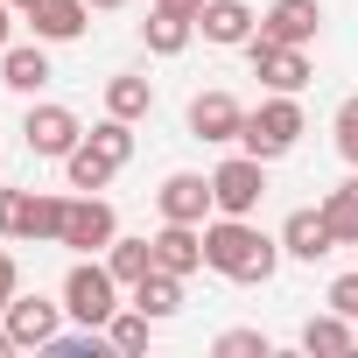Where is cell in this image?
Listing matches in <instances>:
<instances>
[{
  "label": "cell",
  "instance_id": "obj_1",
  "mask_svg": "<svg viewBox=\"0 0 358 358\" xmlns=\"http://www.w3.org/2000/svg\"><path fill=\"white\" fill-rule=\"evenodd\" d=\"M204 267L225 274V281H239V288L274 281V267H281V239H267L253 218H225V211H218V225L204 232Z\"/></svg>",
  "mask_w": 358,
  "mask_h": 358
},
{
  "label": "cell",
  "instance_id": "obj_2",
  "mask_svg": "<svg viewBox=\"0 0 358 358\" xmlns=\"http://www.w3.org/2000/svg\"><path fill=\"white\" fill-rule=\"evenodd\" d=\"M127 162H134V120H113V113H106V120L64 155V183H71V190H106Z\"/></svg>",
  "mask_w": 358,
  "mask_h": 358
},
{
  "label": "cell",
  "instance_id": "obj_3",
  "mask_svg": "<svg viewBox=\"0 0 358 358\" xmlns=\"http://www.w3.org/2000/svg\"><path fill=\"white\" fill-rule=\"evenodd\" d=\"M302 106H295V92H274V99H260L253 113H246V127H239V148L246 155H260V162H281L295 141H302Z\"/></svg>",
  "mask_w": 358,
  "mask_h": 358
},
{
  "label": "cell",
  "instance_id": "obj_4",
  "mask_svg": "<svg viewBox=\"0 0 358 358\" xmlns=\"http://www.w3.org/2000/svg\"><path fill=\"white\" fill-rule=\"evenodd\" d=\"M64 309H71L85 330H106V323H113V309H120V281H113L106 253H85V260L64 274Z\"/></svg>",
  "mask_w": 358,
  "mask_h": 358
},
{
  "label": "cell",
  "instance_id": "obj_5",
  "mask_svg": "<svg viewBox=\"0 0 358 358\" xmlns=\"http://www.w3.org/2000/svg\"><path fill=\"white\" fill-rule=\"evenodd\" d=\"M64 211H71V197H43V190H0V239H22V246L64 239Z\"/></svg>",
  "mask_w": 358,
  "mask_h": 358
},
{
  "label": "cell",
  "instance_id": "obj_6",
  "mask_svg": "<svg viewBox=\"0 0 358 358\" xmlns=\"http://www.w3.org/2000/svg\"><path fill=\"white\" fill-rule=\"evenodd\" d=\"M211 197H218L225 218H253L260 197H267V162H260V155H225V162L211 169Z\"/></svg>",
  "mask_w": 358,
  "mask_h": 358
},
{
  "label": "cell",
  "instance_id": "obj_7",
  "mask_svg": "<svg viewBox=\"0 0 358 358\" xmlns=\"http://www.w3.org/2000/svg\"><path fill=\"white\" fill-rule=\"evenodd\" d=\"M113 239H120V211H113L99 190H78L71 211H64V239H57V246H71V253H106Z\"/></svg>",
  "mask_w": 358,
  "mask_h": 358
},
{
  "label": "cell",
  "instance_id": "obj_8",
  "mask_svg": "<svg viewBox=\"0 0 358 358\" xmlns=\"http://www.w3.org/2000/svg\"><path fill=\"white\" fill-rule=\"evenodd\" d=\"M246 57H253V78H260L267 92H302V85H309V50H295V43H267V36L253 29Z\"/></svg>",
  "mask_w": 358,
  "mask_h": 358
},
{
  "label": "cell",
  "instance_id": "obj_9",
  "mask_svg": "<svg viewBox=\"0 0 358 358\" xmlns=\"http://www.w3.org/2000/svg\"><path fill=\"white\" fill-rule=\"evenodd\" d=\"M64 316H71L64 302H43V295H15L0 323L15 330V344H22V351H50V344H57V330H64Z\"/></svg>",
  "mask_w": 358,
  "mask_h": 358
},
{
  "label": "cell",
  "instance_id": "obj_10",
  "mask_svg": "<svg viewBox=\"0 0 358 358\" xmlns=\"http://www.w3.org/2000/svg\"><path fill=\"white\" fill-rule=\"evenodd\" d=\"M22 141H29V155H50V162H64V155L85 141V127H78V113H71V106H29V120H22Z\"/></svg>",
  "mask_w": 358,
  "mask_h": 358
},
{
  "label": "cell",
  "instance_id": "obj_11",
  "mask_svg": "<svg viewBox=\"0 0 358 358\" xmlns=\"http://www.w3.org/2000/svg\"><path fill=\"white\" fill-rule=\"evenodd\" d=\"M155 211H162L169 225H204V211H218V197H211V176H190V169H176L169 183L155 190Z\"/></svg>",
  "mask_w": 358,
  "mask_h": 358
},
{
  "label": "cell",
  "instance_id": "obj_12",
  "mask_svg": "<svg viewBox=\"0 0 358 358\" xmlns=\"http://www.w3.org/2000/svg\"><path fill=\"white\" fill-rule=\"evenodd\" d=\"M239 127H246V106H239L232 92H197V99H190V134H197V141L225 148V141H239Z\"/></svg>",
  "mask_w": 358,
  "mask_h": 358
},
{
  "label": "cell",
  "instance_id": "obj_13",
  "mask_svg": "<svg viewBox=\"0 0 358 358\" xmlns=\"http://www.w3.org/2000/svg\"><path fill=\"white\" fill-rule=\"evenodd\" d=\"M316 29H323V0H274V8L260 15V36H267V43H295V50H309Z\"/></svg>",
  "mask_w": 358,
  "mask_h": 358
},
{
  "label": "cell",
  "instance_id": "obj_14",
  "mask_svg": "<svg viewBox=\"0 0 358 358\" xmlns=\"http://www.w3.org/2000/svg\"><path fill=\"white\" fill-rule=\"evenodd\" d=\"M260 29V15L246 8V0H204V15H197V36L218 43V50H246Z\"/></svg>",
  "mask_w": 358,
  "mask_h": 358
},
{
  "label": "cell",
  "instance_id": "obj_15",
  "mask_svg": "<svg viewBox=\"0 0 358 358\" xmlns=\"http://www.w3.org/2000/svg\"><path fill=\"white\" fill-rule=\"evenodd\" d=\"M155 267L190 281V274L204 267V232H197V225H169V218H162V232H155Z\"/></svg>",
  "mask_w": 358,
  "mask_h": 358
},
{
  "label": "cell",
  "instance_id": "obj_16",
  "mask_svg": "<svg viewBox=\"0 0 358 358\" xmlns=\"http://www.w3.org/2000/svg\"><path fill=\"white\" fill-rule=\"evenodd\" d=\"M330 246H337V232H330L323 204H316V211H288V225H281V253H288V260H323Z\"/></svg>",
  "mask_w": 358,
  "mask_h": 358
},
{
  "label": "cell",
  "instance_id": "obj_17",
  "mask_svg": "<svg viewBox=\"0 0 358 358\" xmlns=\"http://www.w3.org/2000/svg\"><path fill=\"white\" fill-rule=\"evenodd\" d=\"M85 15H92V0H36L29 29H36V43H78L85 36Z\"/></svg>",
  "mask_w": 358,
  "mask_h": 358
},
{
  "label": "cell",
  "instance_id": "obj_18",
  "mask_svg": "<svg viewBox=\"0 0 358 358\" xmlns=\"http://www.w3.org/2000/svg\"><path fill=\"white\" fill-rule=\"evenodd\" d=\"M190 36H197V15H176V8H155V15L141 22L148 57H183V50H190Z\"/></svg>",
  "mask_w": 358,
  "mask_h": 358
},
{
  "label": "cell",
  "instance_id": "obj_19",
  "mask_svg": "<svg viewBox=\"0 0 358 358\" xmlns=\"http://www.w3.org/2000/svg\"><path fill=\"white\" fill-rule=\"evenodd\" d=\"M0 85H8V92H43L50 85L43 43H8V50H0Z\"/></svg>",
  "mask_w": 358,
  "mask_h": 358
},
{
  "label": "cell",
  "instance_id": "obj_20",
  "mask_svg": "<svg viewBox=\"0 0 358 358\" xmlns=\"http://www.w3.org/2000/svg\"><path fill=\"white\" fill-rule=\"evenodd\" d=\"M106 113H113V120H148V113H155V85H148L141 71L106 78Z\"/></svg>",
  "mask_w": 358,
  "mask_h": 358
},
{
  "label": "cell",
  "instance_id": "obj_21",
  "mask_svg": "<svg viewBox=\"0 0 358 358\" xmlns=\"http://www.w3.org/2000/svg\"><path fill=\"white\" fill-rule=\"evenodd\" d=\"M127 295H134V309H148L155 323H169L176 309H183V274H162V267H155V274H148V281H134Z\"/></svg>",
  "mask_w": 358,
  "mask_h": 358
},
{
  "label": "cell",
  "instance_id": "obj_22",
  "mask_svg": "<svg viewBox=\"0 0 358 358\" xmlns=\"http://www.w3.org/2000/svg\"><path fill=\"white\" fill-rule=\"evenodd\" d=\"M106 267H113L120 288L148 281V274H155V239H113V246H106Z\"/></svg>",
  "mask_w": 358,
  "mask_h": 358
},
{
  "label": "cell",
  "instance_id": "obj_23",
  "mask_svg": "<svg viewBox=\"0 0 358 358\" xmlns=\"http://www.w3.org/2000/svg\"><path fill=\"white\" fill-rule=\"evenodd\" d=\"M358 344V330H351V316H309L302 323V351H323V358H337V351H351Z\"/></svg>",
  "mask_w": 358,
  "mask_h": 358
},
{
  "label": "cell",
  "instance_id": "obj_24",
  "mask_svg": "<svg viewBox=\"0 0 358 358\" xmlns=\"http://www.w3.org/2000/svg\"><path fill=\"white\" fill-rule=\"evenodd\" d=\"M148 330H155V316L120 302V309H113V323H106V344H113V351H127V358H141V351H148Z\"/></svg>",
  "mask_w": 358,
  "mask_h": 358
},
{
  "label": "cell",
  "instance_id": "obj_25",
  "mask_svg": "<svg viewBox=\"0 0 358 358\" xmlns=\"http://www.w3.org/2000/svg\"><path fill=\"white\" fill-rule=\"evenodd\" d=\"M323 218H330L337 246H358V176H351V183H337V190L323 197Z\"/></svg>",
  "mask_w": 358,
  "mask_h": 358
},
{
  "label": "cell",
  "instance_id": "obj_26",
  "mask_svg": "<svg viewBox=\"0 0 358 358\" xmlns=\"http://www.w3.org/2000/svg\"><path fill=\"white\" fill-rule=\"evenodd\" d=\"M211 351H218V358H267V351H274V344H267V337H260V330H225V337H218V344H211Z\"/></svg>",
  "mask_w": 358,
  "mask_h": 358
},
{
  "label": "cell",
  "instance_id": "obj_27",
  "mask_svg": "<svg viewBox=\"0 0 358 358\" xmlns=\"http://www.w3.org/2000/svg\"><path fill=\"white\" fill-rule=\"evenodd\" d=\"M330 127H337V155H344V162H351V169H358V99H344V106H337V120H330Z\"/></svg>",
  "mask_w": 358,
  "mask_h": 358
},
{
  "label": "cell",
  "instance_id": "obj_28",
  "mask_svg": "<svg viewBox=\"0 0 358 358\" xmlns=\"http://www.w3.org/2000/svg\"><path fill=\"white\" fill-rule=\"evenodd\" d=\"M330 309L358 323V274H337V281H330Z\"/></svg>",
  "mask_w": 358,
  "mask_h": 358
},
{
  "label": "cell",
  "instance_id": "obj_29",
  "mask_svg": "<svg viewBox=\"0 0 358 358\" xmlns=\"http://www.w3.org/2000/svg\"><path fill=\"white\" fill-rule=\"evenodd\" d=\"M15 295H22V267H15V253H0V316H8Z\"/></svg>",
  "mask_w": 358,
  "mask_h": 358
},
{
  "label": "cell",
  "instance_id": "obj_30",
  "mask_svg": "<svg viewBox=\"0 0 358 358\" xmlns=\"http://www.w3.org/2000/svg\"><path fill=\"white\" fill-rule=\"evenodd\" d=\"M155 8H176V15H204V0H155Z\"/></svg>",
  "mask_w": 358,
  "mask_h": 358
},
{
  "label": "cell",
  "instance_id": "obj_31",
  "mask_svg": "<svg viewBox=\"0 0 358 358\" xmlns=\"http://www.w3.org/2000/svg\"><path fill=\"white\" fill-rule=\"evenodd\" d=\"M8 15H15V0H0V50H8V29H15Z\"/></svg>",
  "mask_w": 358,
  "mask_h": 358
},
{
  "label": "cell",
  "instance_id": "obj_32",
  "mask_svg": "<svg viewBox=\"0 0 358 358\" xmlns=\"http://www.w3.org/2000/svg\"><path fill=\"white\" fill-rule=\"evenodd\" d=\"M8 351H22V344H15V330H8V323H0V358H8Z\"/></svg>",
  "mask_w": 358,
  "mask_h": 358
},
{
  "label": "cell",
  "instance_id": "obj_33",
  "mask_svg": "<svg viewBox=\"0 0 358 358\" xmlns=\"http://www.w3.org/2000/svg\"><path fill=\"white\" fill-rule=\"evenodd\" d=\"M113 8H127V0H92V15H113Z\"/></svg>",
  "mask_w": 358,
  "mask_h": 358
},
{
  "label": "cell",
  "instance_id": "obj_34",
  "mask_svg": "<svg viewBox=\"0 0 358 358\" xmlns=\"http://www.w3.org/2000/svg\"><path fill=\"white\" fill-rule=\"evenodd\" d=\"M29 8H36V0H15V15H29Z\"/></svg>",
  "mask_w": 358,
  "mask_h": 358
}]
</instances>
